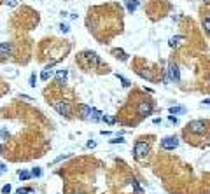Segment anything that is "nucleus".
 <instances>
[{"label": "nucleus", "mask_w": 210, "mask_h": 194, "mask_svg": "<svg viewBox=\"0 0 210 194\" xmlns=\"http://www.w3.org/2000/svg\"><path fill=\"white\" fill-rule=\"evenodd\" d=\"M168 112H170V114H186V109H184V107H172Z\"/></svg>", "instance_id": "obj_13"}, {"label": "nucleus", "mask_w": 210, "mask_h": 194, "mask_svg": "<svg viewBox=\"0 0 210 194\" xmlns=\"http://www.w3.org/2000/svg\"><path fill=\"white\" fill-rule=\"evenodd\" d=\"M16 194H35V192H33L32 189H18Z\"/></svg>", "instance_id": "obj_22"}, {"label": "nucleus", "mask_w": 210, "mask_h": 194, "mask_svg": "<svg viewBox=\"0 0 210 194\" xmlns=\"http://www.w3.org/2000/svg\"><path fill=\"white\" fill-rule=\"evenodd\" d=\"M203 105H210V98L208 100H203Z\"/></svg>", "instance_id": "obj_30"}, {"label": "nucleus", "mask_w": 210, "mask_h": 194, "mask_svg": "<svg viewBox=\"0 0 210 194\" xmlns=\"http://www.w3.org/2000/svg\"><path fill=\"white\" fill-rule=\"evenodd\" d=\"M7 172V166H5L4 163H0V175H2V173H5Z\"/></svg>", "instance_id": "obj_28"}, {"label": "nucleus", "mask_w": 210, "mask_h": 194, "mask_svg": "<svg viewBox=\"0 0 210 194\" xmlns=\"http://www.w3.org/2000/svg\"><path fill=\"white\" fill-rule=\"evenodd\" d=\"M7 140V129L0 128V142H5Z\"/></svg>", "instance_id": "obj_18"}, {"label": "nucleus", "mask_w": 210, "mask_h": 194, "mask_svg": "<svg viewBox=\"0 0 210 194\" xmlns=\"http://www.w3.org/2000/svg\"><path fill=\"white\" fill-rule=\"evenodd\" d=\"M18 177H19V178H21V180H28V178H30V177H32V173L25 172V170H19V172H18Z\"/></svg>", "instance_id": "obj_14"}, {"label": "nucleus", "mask_w": 210, "mask_h": 194, "mask_svg": "<svg viewBox=\"0 0 210 194\" xmlns=\"http://www.w3.org/2000/svg\"><path fill=\"white\" fill-rule=\"evenodd\" d=\"M102 121H103V123H109V124H112V123H114V117H109V115H103V117H102Z\"/></svg>", "instance_id": "obj_24"}, {"label": "nucleus", "mask_w": 210, "mask_h": 194, "mask_svg": "<svg viewBox=\"0 0 210 194\" xmlns=\"http://www.w3.org/2000/svg\"><path fill=\"white\" fill-rule=\"evenodd\" d=\"M51 75H53V72H51V70H47V68H46V70L42 72V74H40V79H42V80H47V79H49V77H51Z\"/></svg>", "instance_id": "obj_15"}, {"label": "nucleus", "mask_w": 210, "mask_h": 194, "mask_svg": "<svg viewBox=\"0 0 210 194\" xmlns=\"http://www.w3.org/2000/svg\"><path fill=\"white\" fill-rule=\"evenodd\" d=\"M56 79H58V84H61V80L65 82V79H67V70H58L56 72Z\"/></svg>", "instance_id": "obj_12"}, {"label": "nucleus", "mask_w": 210, "mask_h": 194, "mask_svg": "<svg viewBox=\"0 0 210 194\" xmlns=\"http://www.w3.org/2000/svg\"><path fill=\"white\" fill-rule=\"evenodd\" d=\"M207 131H208V121L201 119L191 121L186 128V135H194V137H203V135H207Z\"/></svg>", "instance_id": "obj_3"}, {"label": "nucleus", "mask_w": 210, "mask_h": 194, "mask_svg": "<svg viewBox=\"0 0 210 194\" xmlns=\"http://www.w3.org/2000/svg\"><path fill=\"white\" fill-rule=\"evenodd\" d=\"M168 79L173 80V82H179V79H180L179 66L175 65V63H170V65H168Z\"/></svg>", "instance_id": "obj_7"}, {"label": "nucleus", "mask_w": 210, "mask_h": 194, "mask_svg": "<svg viewBox=\"0 0 210 194\" xmlns=\"http://www.w3.org/2000/svg\"><path fill=\"white\" fill-rule=\"evenodd\" d=\"M2 192H4V194H9V192H11V185H9V184L4 185V187H2Z\"/></svg>", "instance_id": "obj_25"}, {"label": "nucleus", "mask_w": 210, "mask_h": 194, "mask_svg": "<svg viewBox=\"0 0 210 194\" xmlns=\"http://www.w3.org/2000/svg\"><path fill=\"white\" fill-rule=\"evenodd\" d=\"M137 112H139L142 117L151 115L152 114V102L151 100H142V102L139 103V107H137Z\"/></svg>", "instance_id": "obj_6"}, {"label": "nucleus", "mask_w": 210, "mask_h": 194, "mask_svg": "<svg viewBox=\"0 0 210 194\" xmlns=\"http://www.w3.org/2000/svg\"><path fill=\"white\" fill-rule=\"evenodd\" d=\"M116 77L121 80V82H123V86H125V88H128V86H130V80L126 79V77H123V75H119V74H116Z\"/></svg>", "instance_id": "obj_17"}, {"label": "nucleus", "mask_w": 210, "mask_h": 194, "mask_svg": "<svg viewBox=\"0 0 210 194\" xmlns=\"http://www.w3.org/2000/svg\"><path fill=\"white\" fill-rule=\"evenodd\" d=\"M151 154V142H147L145 138H140V140L135 142V149H133V156L137 161L144 163L147 156Z\"/></svg>", "instance_id": "obj_2"}, {"label": "nucleus", "mask_w": 210, "mask_h": 194, "mask_svg": "<svg viewBox=\"0 0 210 194\" xmlns=\"http://www.w3.org/2000/svg\"><path fill=\"white\" fill-rule=\"evenodd\" d=\"M81 117H84V119H90L91 117V107L88 105H81Z\"/></svg>", "instance_id": "obj_9"}, {"label": "nucleus", "mask_w": 210, "mask_h": 194, "mask_svg": "<svg viewBox=\"0 0 210 194\" xmlns=\"http://www.w3.org/2000/svg\"><path fill=\"white\" fill-rule=\"evenodd\" d=\"M7 5L9 7H16L18 5V0H7Z\"/></svg>", "instance_id": "obj_26"}, {"label": "nucleus", "mask_w": 210, "mask_h": 194, "mask_svg": "<svg viewBox=\"0 0 210 194\" xmlns=\"http://www.w3.org/2000/svg\"><path fill=\"white\" fill-rule=\"evenodd\" d=\"M112 143H125V140L123 138H114V140H110Z\"/></svg>", "instance_id": "obj_29"}, {"label": "nucleus", "mask_w": 210, "mask_h": 194, "mask_svg": "<svg viewBox=\"0 0 210 194\" xmlns=\"http://www.w3.org/2000/svg\"><path fill=\"white\" fill-rule=\"evenodd\" d=\"M54 109H56V112H58V114L65 115V117H72V105L68 102H63V100L54 102Z\"/></svg>", "instance_id": "obj_4"}, {"label": "nucleus", "mask_w": 210, "mask_h": 194, "mask_svg": "<svg viewBox=\"0 0 210 194\" xmlns=\"http://www.w3.org/2000/svg\"><path fill=\"white\" fill-rule=\"evenodd\" d=\"M30 86H32V88H35V86H37V75L35 74L30 75Z\"/></svg>", "instance_id": "obj_21"}, {"label": "nucleus", "mask_w": 210, "mask_h": 194, "mask_svg": "<svg viewBox=\"0 0 210 194\" xmlns=\"http://www.w3.org/2000/svg\"><path fill=\"white\" fill-rule=\"evenodd\" d=\"M77 61H79V65L84 70H93L95 66L100 65V56L96 53H93V51H82L77 56Z\"/></svg>", "instance_id": "obj_1"}, {"label": "nucleus", "mask_w": 210, "mask_h": 194, "mask_svg": "<svg viewBox=\"0 0 210 194\" xmlns=\"http://www.w3.org/2000/svg\"><path fill=\"white\" fill-rule=\"evenodd\" d=\"M42 175V170H40V168H33V170H32V177H40Z\"/></svg>", "instance_id": "obj_23"}, {"label": "nucleus", "mask_w": 210, "mask_h": 194, "mask_svg": "<svg viewBox=\"0 0 210 194\" xmlns=\"http://www.w3.org/2000/svg\"><path fill=\"white\" fill-rule=\"evenodd\" d=\"M184 40L182 35H177V37H172L170 39V47H177V46H180V42Z\"/></svg>", "instance_id": "obj_11"}, {"label": "nucleus", "mask_w": 210, "mask_h": 194, "mask_svg": "<svg viewBox=\"0 0 210 194\" xmlns=\"http://www.w3.org/2000/svg\"><path fill=\"white\" fill-rule=\"evenodd\" d=\"M12 53V44L11 42H2L0 44V58H9Z\"/></svg>", "instance_id": "obj_8"}, {"label": "nucleus", "mask_w": 210, "mask_h": 194, "mask_svg": "<svg viewBox=\"0 0 210 194\" xmlns=\"http://www.w3.org/2000/svg\"><path fill=\"white\" fill-rule=\"evenodd\" d=\"M203 28H205V32L210 35V16H208V18L203 19Z\"/></svg>", "instance_id": "obj_16"}, {"label": "nucleus", "mask_w": 210, "mask_h": 194, "mask_svg": "<svg viewBox=\"0 0 210 194\" xmlns=\"http://www.w3.org/2000/svg\"><path fill=\"white\" fill-rule=\"evenodd\" d=\"M179 147V138L177 137H165L161 140V149L165 150H173Z\"/></svg>", "instance_id": "obj_5"}, {"label": "nucleus", "mask_w": 210, "mask_h": 194, "mask_svg": "<svg viewBox=\"0 0 210 194\" xmlns=\"http://www.w3.org/2000/svg\"><path fill=\"white\" fill-rule=\"evenodd\" d=\"M126 7H128L130 12H135L139 9V0H126Z\"/></svg>", "instance_id": "obj_10"}, {"label": "nucleus", "mask_w": 210, "mask_h": 194, "mask_svg": "<svg viewBox=\"0 0 210 194\" xmlns=\"http://www.w3.org/2000/svg\"><path fill=\"white\" fill-rule=\"evenodd\" d=\"M60 32H63V33H68V32H70V27H68L67 23H61V25H60Z\"/></svg>", "instance_id": "obj_19"}, {"label": "nucleus", "mask_w": 210, "mask_h": 194, "mask_svg": "<svg viewBox=\"0 0 210 194\" xmlns=\"http://www.w3.org/2000/svg\"><path fill=\"white\" fill-rule=\"evenodd\" d=\"M114 54H117V58H121V60H128V56L123 51H119V49H114Z\"/></svg>", "instance_id": "obj_20"}, {"label": "nucleus", "mask_w": 210, "mask_h": 194, "mask_svg": "<svg viewBox=\"0 0 210 194\" xmlns=\"http://www.w3.org/2000/svg\"><path fill=\"white\" fill-rule=\"evenodd\" d=\"M168 119H170V123H173V124H177V123H179V119H177V117H175L173 114H170V117H168Z\"/></svg>", "instance_id": "obj_27"}, {"label": "nucleus", "mask_w": 210, "mask_h": 194, "mask_svg": "<svg viewBox=\"0 0 210 194\" xmlns=\"http://www.w3.org/2000/svg\"><path fill=\"white\" fill-rule=\"evenodd\" d=\"M205 4H210V0H205Z\"/></svg>", "instance_id": "obj_31"}]
</instances>
